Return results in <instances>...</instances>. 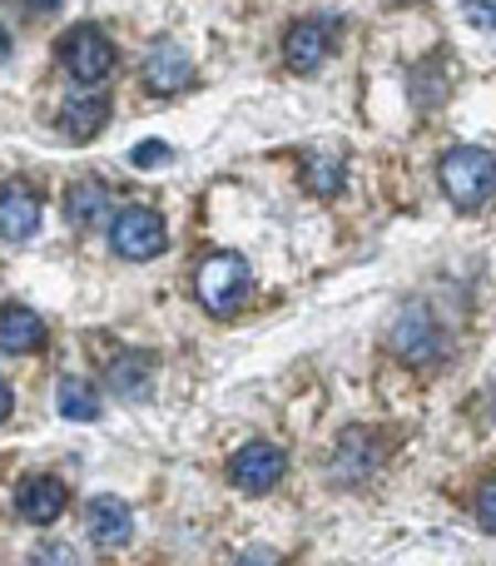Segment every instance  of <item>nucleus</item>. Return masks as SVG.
Here are the masks:
<instances>
[{
  "instance_id": "obj_21",
  "label": "nucleus",
  "mask_w": 496,
  "mask_h": 566,
  "mask_svg": "<svg viewBox=\"0 0 496 566\" xmlns=\"http://www.w3.org/2000/svg\"><path fill=\"white\" fill-rule=\"evenodd\" d=\"M30 562H75V552H70V547H40Z\"/></svg>"
},
{
  "instance_id": "obj_4",
  "label": "nucleus",
  "mask_w": 496,
  "mask_h": 566,
  "mask_svg": "<svg viewBox=\"0 0 496 566\" xmlns=\"http://www.w3.org/2000/svg\"><path fill=\"white\" fill-rule=\"evenodd\" d=\"M109 249H115L119 259H129V264H149V259H159L169 249L165 214H159V209H149V205L119 209V214L109 219Z\"/></svg>"
},
{
  "instance_id": "obj_8",
  "label": "nucleus",
  "mask_w": 496,
  "mask_h": 566,
  "mask_svg": "<svg viewBox=\"0 0 496 566\" xmlns=\"http://www.w3.org/2000/svg\"><path fill=\"white\" fill-rule=\"evenodd\" d=\"M378 468H382V442L372 438L368 428H348V432H342L338 452H333V482L358 488V482H368Z\"/></svg>"
},
{
  "instance_id": "obj_2",
  "label": "nucleus",
  "mask_w": 496,
  "mask_h": 566,
  "mask_svg": "<svg viewBox=\"0 0 496 566\" xmlns=\"http://www.w3.org/2000/svg\"><path fill=\"white\" fill-rule=\"evenodd\" d=\"M194 293H199V303H204L209 313H219V318L239 313L249 303V293H253L249 259L244 254H209L204 264H199V274H194Z\"/></svg>"
},
{
  "instance_id": "obj_22",
  "label": "nucleus",
  "mask_w": 496,
  "mask_h": 566,
  "mask_svg": "<svg viewBox=\"0 0 496 566\" xmlns=\"http://www.w3.org/2000/svg\"><path fill=\"white\" fill-rule=\"evenodd\" d=\"M472 25H496V6H467Z\"/></svg>"
},
{
  "instance_id": "obj_19",
  "label": "nucleus",
  "mask_w": 496,
  "mask_h": 566,
  "mask_svg": "<svg viewBox=\"0 0 496 566\" xmlns=\"http://www.w3.org/2000/svg\"><path fill=\"white\" fill-rule=\"evenodd\" d=\"M472 512H477L482 532H492V537H496V478H487L477 488V502H472Z\"/></svg>"
},
{
  "instance_id": "obj_25",
  "label": "nucleus",
  "mask_w": 496,
  "mask_h": 566,
  "mask_svg": "<svg viewBox=\"0 0 496 566\" xmlns=\"http://www.w3.org/2000/svg\"><path fill=\"white\" fill-rule=\"evenodd\" d=\"M30 10H35V15H50V10H60V0H25Z\"/></svg>"
},
{
  "instance_id": "obj_6",
  "label": "nucleus",
  "mask_w": 496,
  "mask_h": 566,
  "mask_svg": "<svg viewBox=\"0 0 496 566\" xmlns=\"http://www.w3.org/2000/svg\"><path fill=\"white\" fill-rule=\"evenodd\" d=\"M288 478V452L278 448V442H244V448L229 458V482H234V492H244V497H268L278 482Z\"/></svg>"
},
{
  "instance_id": "obj_11",
  "label": "nucleus",
  "mask_w": 496,
  "mask_h": 566,
  "mask_svg": "<svg viewBox=\"0 0 496 566\" xmlns=\"http://www.w3.org/2000/svg\"><path fill=\"white\" fill-rule=\"evenodd\" d=\"M40 219H45V209H40V195H30L25 185L0 189V239H10V244H25V239L40 234Z\"/></svg>"
},
{
  "instance_id": "obj_12",
  "label": "nucleus",
  "mask_w": 496,
  "mask_h": 566,
  "mask_svg": "<svg viewBox=\"0 0 496 566\" xmlns=\"http://www.w3.org/2000/svg\"><path fill=\"white\" fill-rule=\"evenodd\" d=\"M45 318L30 313L25 303H0V353L20 358V353H40L45 348Z\"/></svg>"
},
{
  "instance_id": "obj_15",
  "label": "nucleus",
  "mask_w": 496,
  "mask_h": 566,
  "mask_svg": "<svg viewBox=\"0 0 496 566\" xmlns=\"http://www.w3.org/2000/svg\"><path fill=\"white\" fill-rule=\"evenodd\" d=\"M105 119H109V99L105 95H70L65 105H60V129H65L75 145L95 139L99 129H105Z\"/></svg>"
},
{
  "instance_id": "obj_17",
  "label": "nucleus",
  "mask_w": 496,
  "mask_h": 566,
  "mask_svg": "<svg viewBox=\"0 0 496 566\" xmlns=\"http://www.w3.org/2000/svg\"><path fill=\"white\" fill-rule=\"evenodd\" d=\"M342 179H348V165H342V155H333V149H313L308 159H303V189L318 199L338 195Z\"/></svg>"
},
{
  "instance_id": "obj_3",
  "label": "nucleus",
  "mask_w": 496,
  "mask_h": 566,
  "mask_svg": "<svg viewBox=\"0 0 496 566\" xmlns=\"http://www.w3.org/2000/svg\"><path fill=\"white\" fill-rule=\"evenodd\" d=\"M60 65H65V75L75 80L80 90H95L115 75L119 50L99 25H75L65 35V45H60Z\"/></svg>"
},
{
  "instance_id": "obj_10",
  "label": "nucleus",
  "mask_w": 496,
  "mask_h": 566,
  "mask_svg": "<svg viewBox=\"0 0 496 566\" xmlns=\"http://www.w3.org/2000/svg\"><path fill=\"white\" fill-rule=\"evenodd\" d=\"M65 502H70V492H65V482L60 478H25L20 482V492H15V512L30 522V527H50V522L65 512Z\"/></svg>"
},
{
  "instance_id": "obj_7",
  "label": "nucleus",
  "mask_w": 496,
  "mask_h": 566,
  "mask_svg": "<svg viewBox=\"0 0 496 566\" xmlns=\"http://www.w3.org/2000/svg\"><path fill=\"white\" fill-rule=\"evenodd\" d=\"M333 45H338V25L328 15H308V20H293L288 35H283V65L293 75H313V70L328 65Z\"/></svg>"
},
{
  "instance_id": "obj_1",
  "label": "nucleus",
  "mask_w": 496,
  "mask_h": 566,
  "mask_svg": "<svg viewBox=\"0 0 496 566\" xmlns=\"http://www.w3.org/2000/svg\"><path fill=\"white\" fill-rule=\"evenodd\" d=\"M437 175H442V189H447V199L462 209V214L482 209L496 195V159L487 155V149H477V145L447 149Z\"/></svg>"
},
{
  "instance_id": "obj_14",
  "label": "nucleus",
  "mask_w": 496,
  "mask_h": 566,
  "mask_svg": "<svg viewBox=\"0 0 496 566\" xmlns=\"http://www.w3.org/2000/svg\"><path fill=\"white\" fill-rule=\"evenodd\" d=\"M109 205H115V195H109L99 179H80V185L65 195V219L80 229V234H99V224L109 219Z\"/></svg>"
},
{
  "instance_id": "obj_9",
  "label": "nucleus",
  "mask_w": 496,
  "mask_h": 566,
  "mask_svg": "<svg viewBox=\"0 0 496 566\" xmlns=\"http://www.w3.org/2000/svg\"><path fill=\"white\" fill-rule=\"evenodd\" d=\"M85 527H89V542H95V547L119 552V547H129V537H135V512H129V502H119V497H89Z\"/></svg>"
},
{
  "instance_id": "obj_20",
  "label": "nucleus",
  "mask_w": 496,
  "mask_h": 566,
  "mask_svg": "<svg viewBox=\"0 0 496 566\" xmlns=\"http://www.w3.org/2000/svg\"><path fill=\"white\" fill-rule=\"evenodd\" d=\"M129 159H135V169H159V165H169V145L165 139H145V145L129 149Z\"/></svg>"
},
{
  "instance_id": "obj_16",
  "label": "nucleus",
  "mask_w": 496,
  "mask_h": 566,
  "mask_svg": "<svg viewBox=\"0 0 496 566\" xmlns=\"http://www.w3.org/2000/svg\"><path fill=\"white\" fill-rule=\"evenodd\" d=\"M105 382H109V392H119L125 402H139L155 388V363H149L145 353H119V358L109 363Z\"/></svg>"
},
{
  "instance_id": "obj_23",
  "label": "nucleus",
  "mask_w": 496,
  "mask_h": 566,
  "mask_svg": "<svg viewBox=\"0 0 496 566\" xmlns=\"http://www.w3.org/2000/svg\"><path fill=\"white\" fill-rule=\"evenodd\" d=\"M10 412H15V392H10V382L0 378V422H6Z\"/></svg>"
},
{
  "instance_id": "obj_13",
  "label": "nucleus",
  "mask_w": 496,
  "mask_h": 566,
  "mask_svg": "<svg viewBox=\"0 0 496 566\" xmlns=\"http://www.w3.org/2000/svg\"><path fill=\"white\" fill-rule=\"evenodd\" d=\"M189 80H194V60H189L175 40H159L145 60V85L155 90V95H179Z\"/></svg>"
},
{
  "instance_id": "obj_5",
  "label": "nucleus",
  "mask_w": 496,
  "mask_h": 566,
  "mask_svg": "<svg viewBox=\"0 0 496 566\" xmlns=\"http://www.w3.org/2000/svg\"><path fill=\"white\" fill-rule=\"evenodd\" d=\"M388 343L408 368H437V363L447 358V333H442V323L432 318L428 308H402Z\"/></svg>"
},
{
  "instance_id": "obj_24",
  "label": "nucleus",
  "mask_w": 496,
  "mask_h": 566,
  "mask_svg": "<svg viewBox=\"0 0 496 566\" xmlns=\"http://www.w3.org/2000/svg\"><path fill=\"white\" fill-rule=\"evenodd\" d=\"M10 50H15V40H10V25L0 20V60H10Z\"/></svg>"
},
{
  "instance_id": "obj_18",
  "label": "nucleus",
  "mask_w": 496,
  "mask_h": 566,
  "mask_svg": "<svg viewBox=\"0 0 496 566\" xmlns=\"http://www.w3.org/2000/svg\"><path fill=\"white\" fill-rule=\"evenodd\" d=\"M55 412L70 422H95L99 418V392L85 378H60L55 382Z\"/></svg>"
}]
</instances>
